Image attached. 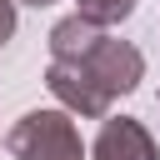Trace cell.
I'll use <instances>...</instances> for the list:
<instances>
[{"mask_svg": "<svg viewBox=\"0 0 160 160\" xmlns=\"http://www.w3.org/2000/svg\"><path fill=\"white\" fill-rule=\"evenodd\" d=\"M5 150L10 160H85L70 110H25L5 130Z\"/></svg>", "mask_w": 160, "mask_h": 160, "instance_id": "1", "label": "cell"}, {"mask_svg": "<svg viewBox=\"0 0 160 160\" xmlns=\"http://www.w3.org/2000/svg\"><path fill=\"white\" fill-rule=\"evenodd\" d=\"M45 90L60 100V110H70V115H80V120H110V95L100 90V80L85 70V65H75V60H50L45 65Z\"/></svg>", "mask_w": 160, "mask_h": 160, "instance_id": "2", "label": "cell"}, {"mask_svg": "<svg viewBox=\"0 0 160 160\" xmlns=\"http://www.w3.org/2000/svg\"><path fill=\"white\" fill-rule=\"evenodd\" d=\"M75 65H85L95 80H100V90L110 95V100H120V95H130L140 80H145V55L130 45V40H115V35H105L85 60H75Z\"/></svg>", "mask_w": 160, "mask_h": 160, "instance_id": "3", "label": "cell"}, {"mask_svg": "<svg viewBox=\"0 0 160 160\" xmlns=\"http://www.w3.org/2000/svg\"><path fill=\"white\" fill-rule=\"evenodd\" d=\"M90 160H160V150L135 115H110L90 145Z\"/></svg>", "mask_w": 160, "mask_h": 160, "instance_id": "4", "label": "cell"}, {"mask_svg": "<svg viewBox=\"0 0 160 160\" xmlns=\"http://www.w3.org/2000/svg\"><path fill=\"white\" fill-rule=\"evenodd\" d=\"M100 40H105L100 25H90L85 15H65L50 25V60H85Z\"/></svg>", "mask_w": 160, "mask_h": 160, "instance_id": "5", "label": "cell"}, {"mask_svg": "<svg viewBox=\"0 0 160 160\" xmlns=\"http://www.w3.org/2000/svg\"><path fill=\"white\" fill-rule=\"evenodd\" d=\"M75 15H85L100 30H110V25H120V20L135 15V0H75Z\"/></svg>", "mask_w": 160, "mask_h": 160, "instance_id": "6", "label": "cell"}, {"mask_svg": "<svg viewBox=\"0 0 160 160\" xmlns=\"http://www.w3.org/2000/svg\"><path fill=\"white\" fill-rule=\"evenodd\" d=\"M15 35V0H0V45Z\"/></svg>", "mask_w": 160, "mask_h": 160, "instance_id": "7", "label": "cell"}, {"mask_svg": "<svg viewBox=\"0 0 160 160\" xmlns=\"http://www.w3.org/2000/svg\"><path fill=\"white\" fill-rule=\"evenodd\" d=\"M20 5H35V10H45V5H55V0H20Z\"/></svg>", "mask_w": 160, "mask_h": 160, "instance_id": "8", "label": "cell"}]
</instances>
